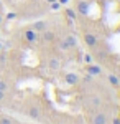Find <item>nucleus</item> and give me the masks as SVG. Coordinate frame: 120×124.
<instances>
[{"label":"nucleus","mask_w":120,"mask_h":124,"mask_svg":"<svg viewBox=\"0 0 120 124\" xmlns=\"http://www.w3.org/2000/svg\"><path fill=\"white\" fill-rule=\"evenodd\" d=\"M59 46H61V50H64V51L73 50V48L77 46V40H76V37H74V35H66L64 38L61 40Z\"/></svg>","instance_id":"nucleus-1"},{"label":"nucleus","mask_w":120,"mask_h":124,"mask_svg":"<svg viewBox=\"0 0 120 124\" xmlns=\"http://www.w3.org/2000/svg\"><path fill=\"white\" fill-rule=\"evenodd\" d=\"M86 71H87V75H91V76H100L102 75V68L99 65H92V63H87L86 65Z\"/></svg>","instance_id":"nucleus-2"},{"label":"nucleus","mask_w":120,"mask_h":124,"mask_svg":"<svg viewBox=\"0 0 120 124\" xmlns=\"http://www.w3.org/2000/svg\"><path fill=\"white\" fill-rule=\"evenodd\" d=\"M30 28H33L36 33H43L45 30H48V22L46 20H38V22H35Z\"/></svg>","instance_id":"nucleus-3"},{"label":"nucleus","mask_w":120,"mask_h":124,"mask_svg":"<svg viewBox=\"0 0 120 124\" xmlns=\"http://www.w3.org/2000/svg\"><path fill=\"white\" fill-rule=\"evenodd\" d=\"M84 41H86L87 46L95 48V46H97V43H99V38H97L94 33H86V35H84Z\"/></svg>","instance_id":"nucleus-4"},{"label":"nucleus","mask_w":120,"mask_h":124,"mask_svg":"<svg viewBox=\"0 0 120 124\" xmlns=\"http://www.w3.org/2000/svg\"><path fill=\"white\" fill-rule=\"evenodd\" d=\"M38 35H40V33H36L33 28H27V30H25V33H23L25 40L30 41V43H35V41L38 40Z\"/></svg>","instance_id":"nucleus-5"},{"label":"nucleus","mask_w":120,"mask_h":124,"mask_svg":"<svg viewBox=\"0 0 120 124\" xmlns=\"http://www.w3.org/2000/svg\"><path fill=\"white\" fill-rule=\"evenodd\" d=\"M79 75L77 73H67L64 76V81H66V85H69V86H74V85H77L79 83Z\"/></svg>","instance_id":"nucleus-6"},{"label":"nucleus","mask_w":120,"mask_h":124,"mask_svg":"<svg viewBox=\"0 0 120 124\" xmlns=\"http://www.w3.org/2000/svg\"><path fill=\"white\" fill-rule=\"evenodd\" d=\"M56 38V33L54 31H53V30H45V31H43V33H41V40H43V41H46V43H49V41H53V40Z\"/></svg>","instance_id":"nucleus-7"},{"label":"nucleus","mask_w":120,"mask_h":124,"mask_svg":"<svg viewBox=\"0 0 120 124\" xmlns=\"http://www.w3.org/2000/svg\"><path fill=\"white\" fill-rule=\"evenodd\" d=\"M107 123V116L104 113H97L92 116V124H105Z\"/></svg>","instance_id":"nucleus-8"},{"label":"nucleus","mask_w":120,"mask_h":124,"mask_svg":"<svg viewBox=\"0 0 120 124\" xmlns=\"http://www.w3.org/2000/svg\"><path fill=\"white\" fill-rule=\"evenodd\" d=\"M76 10H77V13H82V15H87L89 13V3L87 2H79L77 3V7H76Z\"/></svg>","instance_id":"nucleus-9"},{"label":"nucleus","mask_w":120,"mask_h":124,"mask_svg":"<svg viewBox=\"0 0 120 124\" xmlns=\"http://www.w3.org/2000/svg\"><path fill=\"white\" fill-rule=\"evenodd\" d=\"M48 66L51 68L53 71H56V70H59V66H61V61H59V58H56V56L49 58V61H48Z\"/></svg>","instance_id":"nucleus-10"},{"label":"nucleus","mask_w":120,"mask_h":124,"mask_svg":"<svg viewBox=\"0 0 120 124\" xmlns=\"http://www.w3.org/2000/svg\"><path fill=\"white\" fill-rule=\"evenodd\" d=\"M27 114L31 117V119H40V116H41V113H40V109H38L36 106H31L30 109L27 111Z\"/></svg>","instance_id":"nucleus-11"},{"label":"nucleus","mask_w":120,"mask_h":124,"mask_svg":"<svg viewBox=\"0 0 120 124\" xmlns=\"http://www.w3.org/2000/svg\"><path fill=\"white\" fill-rule=\"evenodd\" d=\"M109 83H110L112 86H120V79L115 75H109Z\"/></svg>","instance_id":"nucleus-12"},{"label":"nucleus","mask_w":120,"mask_h":124,"mask_svg":"<svg viewBox=\"0 0 120 124\" xmlns=\"http://www.w3.org/2000/svg\"><path fill=\"white\" fill-rule=\"evenodd\" d=\"M66 15H67V18L74 20L76 18V10L74 8H66Z\"/></svg>","instance_id":"nucleus-13"},{"label":"nucleus","mask_w":120,"mask_h":124,"mask_svg":"<svg viewBox=\"0 0 120 124\" xmlns=\"http://www.w3.org/2000/svg\"><path fill=\"white\" fill-rule=\"evenodd\" d=\"M7 89H8V83H7V81H3V79H0V91L7 93Z\"/></svg>","instance_id":"nucleus-14"},{"label":"nucleus","mask_w":120,"mask_h":124,"mask_svg":"<svg viewBox=\"0 0 120 124\" xmlns=\"http://www.w3.org/2000/svg\"><path fill=\"white\" fill-rule=\"evenodd\" d=\"M91 104H92V106H100V98L92 96V98H91Z\"/></svg>","instance_id":"nucleus-15"},{"label":"nucleus","mask_w":120,"mask_h":124,"mask_svg":"<svg viewBox=\"0 0 120 124\" xmlns=\"http://www.w3.org/2000/svg\"><path fill=\"white\" fill-rule=\"evenodd\" d=\"M0 124H13V123H12V119H10V117L3 116V117H0Z\"/></svg>","instance_id":"nucleus-16"},{"label":"nucleus","mask_w":120,"mask_h":124,"mask_svg":"<svg viewBox=\"0 0 120 124\" xmlns=\"http://www.w3.org/2000/svg\"><path fill=\"white\" fill-rule=\"evenodd\" d=\"M49 5H51V10H58L59 7H61V3H59V2H53V3H49Z\"/></svg>","instance_id":"nucleus-17"},{"label":"nucleus","mask_w":120,"mask_h":124,"mask_svg":"<svg viewBox=\"0 0 120 124\" xmlns=\"http://www.w3.org/2000/svg\"><path fill=\"white\" fill-rule=\"evenodd\" d=\"M3 99H5V93L0 91V103H3Z\"/></svg>","instance_id":"nucleus-18"},{"label":"nucleus","mask_w":120,"mask_h":124,"mask_svg":"<svg viewBox=\"0 0 120 124\" xmlns=\"http://www.w3.org/2000/svg\"><path fill=\"white\" fill-rule=\"evenodd\" d=\"M84 60H86V63H91V60H92V58L89 56V55H86V56H84Z\"/></svg>","instance_id":"nucleus-19"},{"label":"nucleus","mask_w":120,"mask_h":124,"mask_svg":"<svg viewBox=\"0 0 120 124\" xmlns=\"http://www.w3.org/2000/svg\"><path fill=\"white\" fill-rule=\"evenodd\" d=\"M58 2H59V3H61V5H66V3H67V2H69V0H58Z\"/></svg>","instance_id":"nucleus-20"},{"label":"nucleus","mask_w":120,"mask_h":124,"mask_svg":"<svg viewBox=\"0 0 120 124\" xmlns=\"http://www.w3.org/2000/svg\"><path fill=\"white\" fill-rule=\"evenodd\" d=\"M48 3H53V2H58V0H46Z\"/></svg>","instance_id":"nucleus-21"},{"label":"nucleus","mask_w":120,"mask_h":124,"mask_svg":"<svg viewBox=\"0 0 120 124\" xmlns=\"http://www.w3.org/2000/svg\"><path fill=\"white\" fill-rule=\"evenodd\" d=\"M2 10H3V3L0 2V12H2Z\"/></svg>","instance_id":"nucleus-22"},{"label":"nucleus","mask_w":120,"mask_h":124,"mask_svg":"<svg viewBox=\"0 0 120 124\" xmlns=\"http://www.w3.org/2000/svg\"><path fill=\"white\" fill-rule=\"evenodd\" d=\"M2 22H3V17H2V13H0V25H2Z\"/></svg>","instance_id":"nucleus-23"}]
</instances>
